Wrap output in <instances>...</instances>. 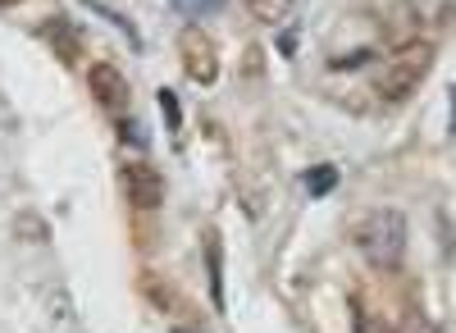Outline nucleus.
Segmentation results:
<instances>
[{"label":"nucleus","instance_id":"f257e3e1","mask_svg":"<svg viewBox=\"0 0 456 333\" xmlns=\"http://www.w3.org/2000/svg\"><path fill=\"white\" fill-rule=\"evenodd\" d=\"M352 247L361 251V261L374 265L379 274H397L402 256H406V215L393 206H379L365 219H356L352 229Z\"/></svg>","mask_w":456,"mask_h":333},{"label":"nucleus","instance_id":"f03ea898","mask_svg":"<svg viewBox=\"0 0 456 333\" xmlns=\"http://www.w3.org/2000/svg\"><path fill=\"white\" fill-rule=\"evenodd\" d=\"M434 60H438L434 42H406V46H397V51L384 60V69H379L374 92L384 96V101H406V96H415V87L429 78Z\"/></svg>","mask_w":456,"mask_h":333},{"label":"nucleus","instance_id":"7ed1b4c3","mask_svg":"<svg viewBox=\"0 0 456 333\" xmlns=\"http://www.w3.org/2000/svg\"><path fill=\"white\" fill-rule=\"evenodd\" d=\"M178 55H183V73L197 87H210L219 78V46H215V37L201 23H187L178 32Z\"/></svg>","mask_w":456,"mask_h":333},{"label":"nucleus","instance_id":"20e7f679","mask_svg":"<svg viewBox=\"0 0 456 333\" xmlns=\"http://www.w3.org/2000/svg\"><path fill=\"white\" fill-rule=\"evenodd\" d=\"M119 192L133 210H160L165 206V178L151 160H124L119 165Z\"/></svg>","mask_w":456,"mask_h":333},{"label":"nucleus","instance_id":"39448f33","mask_svg":"<svg viewBox=\"0 0 456 333\" xmlns=\"http://www.w3.org/2000/svg\"><path fill=\"white\" fill-rule=\"evenodd\" d=\"M87 92H92V101H96L101 110H110V115H128L133 87H128V78H124V73L114 69L110 60H101V64L87 69Z\"/></svg>","mask_w":456,"mask_h":333},{"label":"nucleus","instance_id":"423d86ee","mask_svg":"<svg viewBox=\"0 0 456 333\" xmlns=\"http://www.w3.org/2000/svg\"><path fill=\"white\" fill-rule=\"evenodd\" d=\"M42 42L64 60V64H73V60H78V51H83V37H78V28H73L64 14H55V19H46L42 23Z\"/></svg>","mask_w":456,"mask_h":333},{"label":"nucleus","instance_id":"0eeeda50","mask_svg":"<svg viewBox=\"0 0 456 333\" xmlns=\"http://www.w3.org/2000/svg\"><path fill=\"white\" fill-rule=\"evenodd\" d=\"M142 292H146V302H151V306L165 311V315H174V320L192 311V306H187V297H178V292H174L160 274H142Z\"/></svg>","mask_w":456,"mask_h":333},{"label":"nucleus","instance_id":"6e6552de","mask_svg":"<svg viewBox=\"0 0 456 333\" xmlns=\"http://www.w3.org/2000/svg\"><path fill=\"white\" fill-rule=\"evenodd\" d=\"M292 5H297V0H247L251 19L265 23V28H283V19L292 14Z\"/></svg>","mask_w":456,"mask_h":333},{"label":"nucleus","instance_id":"1a4fd4ad","mask_svg":"<svg viewBox=\"0 0 456 333\" xmlns=\"http://www.w3.org/2000/svg\"><path fill=\"white\" fill-rule=\"evenodd\" d=\"M301 183H306V192H311V197H324V192L338 188V169H333V165H315V169L301 174Z\"/></svg>","mask_w":456,"mask_h":333},{"label":"nucleus","instance_id":"9d476101","mask_svg":"<svg viewBox=\"0 0 456 333\" xmlns=\"http://www.w3.org/2000/svg\"><path fill=\"white\" fill-rule=\"evenodd\" d=\"M87 10H92V14H101V19H110L114 28H119V32L128 37L133 46H142V37H137V28H133V23H128V19H124L119 10H110V5H101V0H87Z\"/></svg>","mask_w":456,"mask_h":333},{"label":"nucleus","instance_id":"9b49d317","mask_svg":"<svg viewBox=\"0 0 456 333\" xmlns=\"http://www.w3.org/2000/svg\"><path fill=\"white\" fill-rule=\"evenodd\" d=\"M174 10H183L187 19H206V14H215V10H224V0H174Z\"/></svg>","mask_w":456,"mask_h":333},{"label":"nucleus","instance_id":"f8f14e48","mask_svg":"<svg viewBox=\"0 0 456 333\" xmlns=\"http://www.w3.org/2000/svg\"><path fill=\"white\" fill-rule=\"evenodd\" d=\"M393 333H438V324H434L425 311H415V306H411V311L402 315V329H393Z\"/></svg>","mask_w":456,"mask_h":333},{"label":"nucleus","instance_id":"ddd939ff","mask_svg":"<svg viewBox=\"0 0 456 333\" xmlns=\"http://www.w3.org/2000/svg\"><path fill=\"white\" fill-rule=\"evenodd\" d=\"M160 110H165V119H169V128L178 133V128H183V119H178V96H174L169 87H160Z\"/></svg>","mask_w":456,"mask_h":333},{"label":"nucleus","instance_id":"4468645a","mask_svg":"<svg viewBox=\"0 0 456 333\" xmlns=\"http://www.w3.org/2000/svg\"><path fill=\"white\" fill-rule=\"evenodd\" d=\"M124 142H128V146H146V133H142V124L124 119Z\"/></svg>","mask_w":456,"mask_h":333},{"label":"nucleus","instance_id":"2eb2a0df","mask_svg":"<svg viewBox=\"0 0 456 333\" xmlns=\"http://www.w3.org/2000/svg\"><path fill=\"white\" fill-rule=\"evenodd\" d=\"M19 5V0H0V10H14Z\"/></svg>","mask_w":456,"mask_h":333}]
</instances>
